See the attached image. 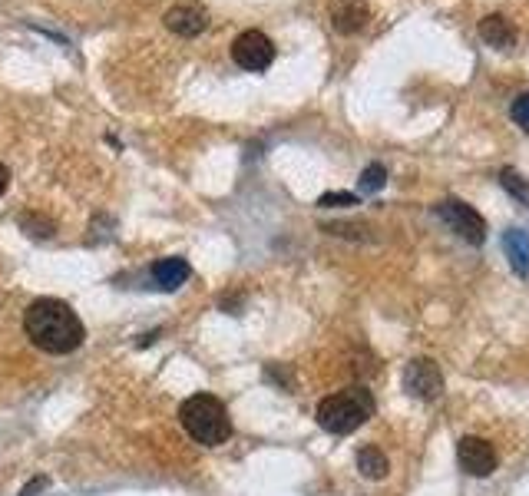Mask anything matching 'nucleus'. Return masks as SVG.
Masks as SVG:
<instances>
[{"label":"nucleus","instance_id":"f8f14e48","mask_svg":"<svg viewBox=\"0 0 529 496\" xmlns=\"http://www.w3.org/2000/svg\"><path fill=\"white\" fill-rule=\"evenodd\" d=\"M503 252L510 258V265L520 275H529V232L523 229H510L503 232Z\"/></svg>","mask_w":529,"mask_h":496},{"label":"nucleus","instance_id":"1a4fd4ad","mask_svg":"<svg viewBox=\"0 0 529 496\" xmlns=\"http://www.w3.org/2000/svg\"><path fill=\"white\" fill-rule=\"evenodd\" d=\"M367 17H371V10H367L364 0H344V4L334 7V14H331L338 34H358L367 24Z\"/></svg>","mask_w":529,"mask_h":496},{"label":"nucleus","instance_id":"9b49d317","mask_svg":"<svg viewBox=\"0 0 529 496\" xmlns=\"http://www.w3.org/2000/svg\"><path fill=\"white\" fill-rule=\"evenodd\" d=\"M480 37L487 40L490 47L506 50V47H513L516 30H513V24H510V20H506V17L490 14V17H483V20H480Z\"/></svg>","mask_w":529,"mask_h":496},{"label":"nucleus","instance_id":"0eeeda50","mask_svg":"<svg viewBox=\"0 0 529 496\" xmlns=\"http://www.w3.org/2000/svg\"><path fill=\"white\" fill-rule=\"evenodd\" d=\"M457 460L467 477L483 480L496 470V450L490 440H483V437H463L457 444Z\"/></svg>","mask_w":529,"mask_h":496},{"label":"nucleus","instance_id":"20e7f679","mask_svg":"<svg viewBox=\"0 0 529 496\" xmlns=\"http://www.w3.org/2000/svg\"><path fill=\"white\" fill-rule=\"evenodd\" d=\"M437 215L444 219L453 232L460 235L463 242L470 245H483V239H487V222L480 219V212L467 206L463 199H444L437 202Z\"/></svg>","mask_w":529,"mask_h":496},{"label":"nucleus","instance_id":"2eb2a0df","mask_svg":"<svg viewBox=\"0 0 529 496\" xmlns=\"http://www.w3.org/2000/svg\"><path fill=\"white\" fill-rule=\"evenodd\" d=\"M387 182V169L381 163H371L361 172V192H381Z\"/></svg>","mask_w":529,"mask_h":496},{"label":"nucleus","instance_id":"ddd939ff","mask_svg":"<svg viewBox=\"0 0 529 496\" xmlns=\"http://www.w3.org/2000/svg\"><path fill=\"white\" fill-rule=\"evenodd\" d=\"M358 470L367 480H384L387 470H391V463H387V457L377 447H361L358 450Z\"/></svg>","mask_w":529,"mask_h":496},{"label":"nucleus","instance_id":"f257e3e1","mask_svg":"<svg viewBox=\"0 0 529 496\" xmlns=\"http://www.w3.org/2000/svg\"><path fill=\"white\" fill-rule=\"evenodd\" d=\"M24 331L43 354H70L86 338L80 315L60 298H37L24 311Z\"/></svg>","mask_w":529,"mask_h":496},{"label":"nucleus","instance_id":"6ab92c4d","mask_svg":"<svg viewBox=\"0 0 529 496\" xmlns=\"http://www.w3.org/2000/svg\"><path fill=\"white\" fill-rule=\"evenodd\" d=\"M43 487H47V477H34V480L27 483L24 490H20V496H34V493H37V490H43Z\"/></svg>","mask_w":529,"mask_h":496},{"label":"nucleus","instance_id":"f03ea898","mask_svg":"<svg viewBox=\"0 0 529 496\" xmlns=\"http://www.w3.org/2000/svg\"><path fill=\"white\" fill-rule=\"evenodd\" d=\"M179 420L186 434L202 447H219L232 437V420L219 397L212 394H192L179 407Z\"/></svg>","mask_w":529,"mask_h":496},{"label":"nucleus","instance_id":"dca6fc26","mask_svg":"<svg viewBox=\"0 0 529 496\" xmlns=\"http://www.w3.org/2000/svg\"><path fill=\"white\" fill-rule=\"evenodd\" d=\"M321 209H341V206H358V196L354 192H325V196L318 199Z\"/></svg>","mask_w":529,"mask_h":496},{"label":"nucleus","instance_id":"a211bd4d","mask_svg":"<svg viewBox=\"0 0 529 496\" xmlns=\"http://www.w3.org/2000/svg\"><path fill=\"white\" fill-rule=\"evenodd\" d=\"M513 120H516V126H523L526 133H529V93L516 96V103H513Z\"/></svg>","mask_w":529,"mask_h":496},{"label":"nucleus","instance_id":"aec40b11","mask_svg":"<svg viewBox=\"0 0 529 496\" xmlns=\"http://www.w3.org/2000/svg\"><path fill=\"white\" fill-rule=\"evenodd\" d=\"M7 186H10V172H7V166H0V196L7 192Z\"/></svg>","mask_w":529,"mask_h":496},{"label":"nucleus","instance_id":"6e6552de","mask_svg":"<svg viewBox=\"0 0 529 496\" xmlns=\"http://www.w3.org/2000/svg\"><path fill=\"white\" fill-rule=\"evenodd\" d=\"M166 27L179 37H199L209 27V14L196 4H179L166 14Z\"/></svg>","mask_w":529,"mask_h":496},{"label":"nucleus","instance_id":"9d476101","mask_svg":"<svg viewBox=\"0 0 529 496\" xmlns=\"http://www.w3.org/2000/svg\"><path fill=\"white\" fill-rule=\"evenodd\" d=\"M192 275V268L186 258H159L153 265V278L163 291H176L179 285H186Z\"/></svg>","mask_w":529,"mask_h":496},{"label":"nucleus","instance_id":"7ed1b4c3","mask_svg":"<svg viewBox=\"0 0 529 496\" xmlns=\"http://www.w3.org/2000/svg\"><path fill=\"white\" fill-rule=\"evenodd\" d=\"M371 414H374L371 391H364V387H348V391L325 397V401L318 404L315 417L328 434L344 437V434H354V430H358Z\"/></svg>","mask_w":529,"mask_h":496},{"label":"nucleus","instance_id":"f3484780","mask_svg":"<svg viewBox=\"0 0 529 496\" xmlns=\"http://www.w3.org/2000/svg\"><path fill=\"white\" fill-rule=\"evenodd\" d=\"M20 225H24V229H30V225H34V232H30V235H37V239H50V235H53V225L47 219H34V215H24V219H20Z\"/></svg>","mask_w":529,"mask_h":496},{"label":"nucleus","instance_id":"4468645a","mask_svg":"<svg viewBox=\"0 0 529 496\" xmlns=\"http://www.w3.org/2000/svg\"><path fill=\"white\" fill-rule=\"evenodd\" d=\"M500 186L510 192V196L520 199L523 206H529V182H526L516 169H503V172H500Z\"/></svg>","mask_w":529,"mask_h":496},{"label":"nucleus","instance_id":"423d86ee","mask_svg":"<svg viewBox=\"0 0 529 496\" xmlns=\"http://www.w3.org/2000/svg\"><path fill=\"white\" fill-rule=\"evenodd\" d=\"M404 391L417 401H437L444 394V374H440L437 361L414 358L404 368Z\"/></svg>","mask_w":529,"mask_h":496},{"label":"nucleus","instance_id":"39448f33","mask_svg":"<svg viewBox=\"0 0 529 496\" xmlns=\"http://www.w3.org/2000/svg\"><path fill=\"white\" fill-rule=\"evenodd\" d=\"M232 60L239 63L242 70L262 73V70L272 67L275 43L268 40L262 30H245V34H239V37H235V43H232Z\"/></svg>","mask_w":529,"mask_h":496}]
</instances>
